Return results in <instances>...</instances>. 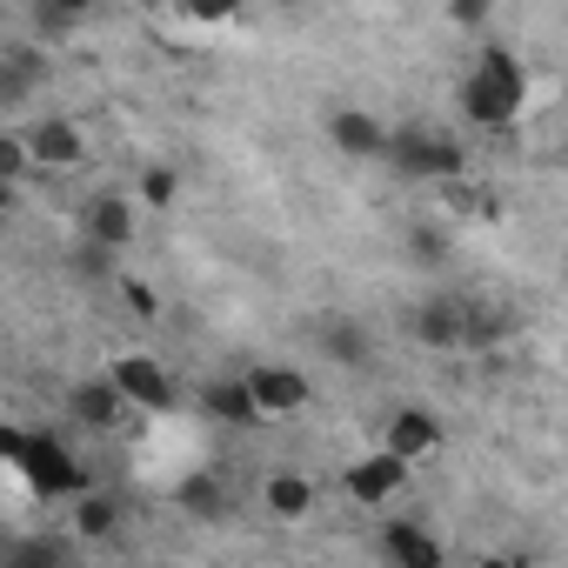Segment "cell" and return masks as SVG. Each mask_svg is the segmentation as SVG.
<instances>
[{
  "mask_svg": "<svg viewBox=\"0 0 568 568\" xmlns=\"http://www.w3.org/2000/svg\"><path fill=\"white\" fill-rule=\"evenodd\" d=\"M462 161H468V154H462L448 134H428V128H408V134L388 141V168H395L402 181H455Z\"/></svg>",
  "mask_w": 568,
  "mask_h": 568,
  "instance_id": "obj_3",
  "label": "cell"
},
{
  "mask_svg": "<svg viewBox=\"0 0 568 568\" xmlns=\"http://www.w3.org/2000/svg\"><path fill=\"white\" fill-rule=\"evenodd\" d=\"M435 442H442V422H435L428 408H402V415H388V455L415 462V455H428Z\"/></svg>",
  "mask_w": 568,
  "mask_h": 568,
  "instance_id": "obj_12",
  "label": "cell"
},
{
  "mask_svg": "<svg viewBox=\"0 0 568 568\" xmlns=\"http://www.w3.org/2000/svg\"><path fill=\"white\" fill-rule=\"evenodd\" d=\"M28 148H34V161H41V168H54V174H61V168H74V161H81V128H74V121H41Z\"/></svg>",
  "mask_w": 568,
  "mask_h": 568,
  "instance_id": "obj_15",
  "label": "cell"
},
{
  "mask_svg": "<svg viewBox=\"0 0 568 568\" xmlns=\"http://www.w3.org/2000/svg\"><path fill=\"white\" fill-rule=\"evenodd\" d=\"M521 101H528V74H521V61H515L508 48H481L475 74L462 81V114L481 121V128H508V121L521 114Z\"/></svg>",
  "mask_w": 568,
  "mask_h": 568,
  "instance_id": "obj_1",
  "label": "cell"
},
{
  "mask_svg": "<svg viewBox=\"0 0 568 568\" xmlns=\"http://www.w3.org/2000/svg\"><path fill=\"white\" fill-rule=\"evenodd\" d=\"M328 141H335L348 161H388V141H395V134H388L368 108H335V114H328Z\"/></svg>",
  "mask_w": 568,
  "mask_h": 568,
  "instance_id": "obj_5",
  "label": "cell"
},
{
  "mask_svg": "<svg viewBox=\"0 0 568 568\" xmlns=\"http://www.w3.org/2000/svg\"><path fill=\"white\" fill-rule=\"evenodd\" d=\"M455 21H462V28H481V21H488V8H475V0H462V8H455Z\"/></svg>",
  "mask_w": 568,
  "mask_h": 568,
  "instance_id": "obj_24",
  "label": "cell"
},
{
  "mask_svg": "<svg viewBox=\"0 0 568 568\" xmlns=\"http://www.w3.org/2000/svg\"><path fill=\"white\" fill-rule=\"evenodd\" d=\"M402 475H408V462L382 448V455H362V462H355V468H348L342 481H348V495H355L362 508H375V501H388V495L402 488Z\"/></svg>",
  "mask_w": 568,
  "mask_h": 568,
  "instance_id": "obj_8",
  "label": "cell"
},
{
  "mask_svg": "<svg viewBox=\"0 0 568 568\" xmlns=\"http://www.w3.org/2000/svg\"><path fill=\"white\" fill-rule=\"evenodd\" d=\"M382 555L395 568H442V541L422 528V521H388L382 528Z\"/></svg>",
  "mask_w": 568,
  "mask_h": 568,
  "instance_id": "obj_10",
  "label": "cell"
},
{
  "mask_svg": "<svg viewBox=\"0 0 568 568\" xmlns=\"http://www.w3.org/2000/svg\"><path fill=\"white\" fill-rule=\"evenodd\" d=\"M408 328H415L422 348H455V342H462V308H455V302H422Z\"/></svg>",
  "mask_w": 568,
  "mask_h": 568,
  "instance_id": "obj_16",
  "label": "cell"
},
{
  "mask_svg": "<svg viewBox=\"0 0 568 568\" xmlns=\"http://www.w3.org/2000/svg\"><path fill=\"white\" fill-rule=\"evenodd\" d=\"M501 315L495 308H462V348H488V342H501Z\"/></svg>",
  "mask_w": 568,
  "mask_h": 568,
  "instance_id": "obj_19",
  "label": "cell"
},
{
  "mask_svg": "<svg viewBox=\"0 0 568 568\" xmlns=\"http://www.w3.org/2000/svg\"><path fill=\"white\" fill-rule=\"evenodd\" d=\"M88 241L108 247V254L128 247V241H134V207H128L121 194H94V201H88Z\"/></svg>",
  "mask_w": 568,
  "mask_h": 568,
  "instance_id": "obj_11",
  "label": "cell"
},
{
  "mask_svg": "<svg viewBox=\"0 0 568 568\" xmlns=\"http://www.w3.org/2000/svg\"><path fill=\"white\" fill-rule=\"evenodd\" d=\"M121 408H128V395H121L108 375H94V382H74V388H68V415H74L81 428H114V422H121Z\"/></svg>",
  "mask_w": 568,
  "mask_h": 568,
  "instance_id": "obj_9",
  "label": "cell"
},
{
  "mask_svg": "<svg viewBox=\"0 0 568 568\" xmlns=\"http://www.w3.org/2000/svg\"><path fill=\"white\" fill-rule=\"evenodd\" d=\"M181 508H187L194 521H221V515H227V488H221L214 475H194V481H181Z\"/></svg>",
  "mask_w": 568,
  "mask_h": 568,
  "instance_id": "obj_17",
  "label": "cell"
},
{
  "mask_svg": "<svg viewBox=\"0 0 568 568\" xmlns=\"http://www.w3.org/2000/svg\"><path fill=\"white\" fill-rule=\"evenodd\" d=\"M241 382H247V395H254L261 415H295V408H308V375L288 368V362H261Z\"/></svg>",
  "mask_w": 568,
  "mask_h": 568,
  "instance_id": "obj_4",
  "label": "cell"
},
{
  "mask_svg": "<svg viewBox=\"0 0 568 568\" xmlns=\"http://www.w3.org/2000/svg\"><path fill=\"white\" fill-rule=\"evenodd\" d=\"M141 201H148V207H168V201H174V168H148V174H141Z\"/></svg>",
  "mask_w": 568,
  "mask_h": 568,
  "instance_id": "obj_20",
  "label": "cell"
},
{
  "mask_svg": "<svg viewBox=\"0 0 568 568\" xmlns=\"http://www.w3.org/2000/svg\"><path fill=\"white\" fill-rule=\"evenodd\" d=\"M74 28V14L68 8H34V34H48V41H61Z\"/></svg>",
  "mask_w": 568,
  "mask_h": 568,
  "instance_id": "obj_22",
  "label": "cell"
},
{
  "mask_svg": "<svg viewBox=\"0 0 568 568\" xmlns=\"http://www.w3.org/2000/svg\"><path fill=\"white\" fill-rule=\"evenodd\" d=\"M267 508H274L281 521H302V515L315 508V481H308L302 468H274V475H267Z\"/></svg>",
  "mask_w": 568,
  "mask_h": 568,
  "instance_id": "obj_14",
  "label": "cell"
},
{
  "mask_svg": "<svg viewBox=\"0 0 568 568\" xmlns=\"http://www.w3.org/2000/svg\"><path fill=\"white\" fill-rule=\"evenodd\" d=\"M74 528H81L88 541H108V535L121 528V501H114V495H81V508H74Z\"/></svg>",
  "mask_w": 568,
  "mask_h": 568,
  "instance_id": "obj_18",
  "label": "cell"
},
{
  "mask_svg": "<svg viewBox=\"0 0 568 568\" xmlns=\"http://www.w3.org/2000/svg\"><path fill=\"white\" fill-rule=\"evenodd\" d=\"M8 462H14L21 481L41 488V495H81V488H88V481H81V462H74L54 435H8Z\"/></svg>",
  "mask_w": 568,
  "mask_h": 568,
  "instance_id": "obj_2",
  "label": "cell"
},
{
  "mask_svg": "<svg viewBox=\"0 0 568 568\" xmlns=\"http://www.w3.org/2000/svg\"><path fill=\"white\" fill-rule=\"evenodd\" d=\"M315 348H322L328 362H342V368H368V362H375V335H368L362 322H348V315H322Z\"/></svg>",
  "mask_w": 568,
  "mask_h": 568,
  "instance_id": "obj_7",
  "label": "cell"
},
{
  "mask_svg": "<svg viewBox=\"0 0 568 568\" xmlns=\"http://www.w3.org/2000/svg\"><path fill=\"white\" fill-rule=\"evenodd\" d=\"M8 568H61V561H54V548H21Z\"/></svg>",
  "mask_w": 568,
  "mask_h": 568,
  "instance_id": "obj_23",
  "label": "cell"
},
{
  "mask_svg": "<svg viewBox=\"0 0 568 568\" xmlns=\"http://www.w3.org/2000/svg\"><path fill=\"white\" fill-rule=\"evenodd\" d=\"M108 382H114L128 402H141V408H174V382H168V368H161L154 355H121V362L108 368Z\"/></svg>",
  "mask_w": 568,
  "mask_h": 568,
  "instance_id": "obj_6",
  "label": "cell"
},
{
  "mask_svg": "<svg viewBox=\"0 0 568 568\" xmlns=\"http://www.w3.org/2000/svg\"><path fill=\"white\" fill-rule=\"evenodd\" d=\"M207 415H214L221 428H254V422H261V408H254V395H247V382H241V375L207 382Z\"/></svg>",
  "mask_w": 568,
  "mask_h": 568,
  "instance_id": "obj_13",
  "label": "cell"
},
{
  "mask_svg": "<svg viewBox=\"0 0 568 568\" xmlns=\"http://www.w3.org/2000/svg\"><path fill=\"white\" fill-rule=\"evenodd\" d=\"M28 161H34V148H28V141H14V134L0 141V174H8V181H14V174H28Z\"/></svg>",
  "mask_w": 568,
  "mask_h": 568,
  "instance_id": "obj_21",
  "label": "cell"
},
{
  "mask_svg": "<svg viewBox=\"0 0 568 568\" xmlns=\"http://www.w3.org/2000/svg\"><path fill=\"white\" fill-rule=\"evenodd\" d=\"M475 568H508V561H475Z\"/></svg>",
  "mask_w": 568,
  "mask_h": 568,
  "instance_id": "obj_25",
  "label": "cell"
}]
</instances>
